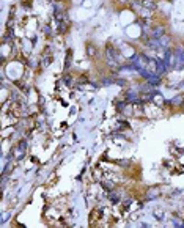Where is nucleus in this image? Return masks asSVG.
Wrapping results in <instances>:
<instances>
[{"label":"nucleus","instance_id":"nucleus-1","mask_svg":"<svg viewBox=\"0 0 184 228\" xmlns=\"http://www.w3.org/2000/svg\"><path fill=\"white\" fill-rule=\"evenodd\" d=\"M167 69H168V65L164 60H156V74L162 75L167 72Z\"/></svg>","mask_w":184,"mask_h":228},{"label":"nucleus","instance_id":"nucleus-2","mask_svg":"<svg viewBox=\"0 0 184 228\" xmlns=\"http://www.w3.org/2000/svg\"><path fill=\"white\" fill-rule=\"evenodd\" d=\"M164 33H165V29L162 27V25H156V27L150 32V36L151 38H160V36H164Z\"/></svg>","mask_w":184,"mask_h":228},{"label":"nucleus","instance_id":"nucleus-3","mask_svg":"<svg viewBox=\"0 0 184 228\" xmlns=\"http://www.w3.org/2000/svg\"><path fill=\"white\" fill-rule=\"evenodd\" d=\"M146 80H148V84L150 85H159L160 84V75L159 74H148V77H146Z\"/></svg>","mask_w":184,"mask_h":228},{"label":"nucleus","instance_id":"nucleus-4","mask_svg":"<svg viewBox=\"0 0 184 228\" xmlns=\"http://www.w3.org/2000/svg\"><path fill=\"white\" fill-rule=\"evenodd\" d=\"M160 195V190L157 189V187H153V189H148V192H146V197L150 198V200H153V198H157Z\"/></svg>","mask_w":184,"mask_h":228},{"label":"nucleus","instance_id":"nucleus-5","mask_svg":"<svg viewBox=\"0 0 184 228\" xmlns=\"http://www.w3.org/2000/svg\"><path fill=\"white\" fill-rule=\"evenodd\" d=\"M159 39V44H160V47H162V49H167L168 46H170V38L168 36H160V38H157Z\"/></svg>","mask_w":184,"mask_h":228},{"label":"nucleus","instance_id":"nucleus-6","mask_svg":"<svg viewBox=\"0 0 184 228\" xmlns=\"http://www.w3.org/2000/svg\"><path fill=\"white\" fill-rule=\"evenodd\" d=\"M142 5L145 8H150V10H154L156 8V3L153 2V0H142Z\"/></svg>","mask_w":184,"mask_h":228},{"label":"nucleus","instance_id":"nucleus-7","mask_svg":"<svg viewBox=\"0 0 184 228\" xmlns=\"http://www.w3.org/2000/svg\"><path fill=\"white\" fill-rule=\"evenodd\" d=\"M182 101H184V96H182V94H179V96H176V98H173V99H172V103H173V104H176V106H179V104H182Z\"/></svg>","mask_w":184,"mask_h":228},{"label":"nucleus","instance_id":"nucleus-8","mask_svg":"<svg viewBox=\"0 0 184 228\" xmlns=\"http://www.w3.org/2000/svg\"><path fill=\"white\" fill-rule=\"evenodd\" d=\"M110 201H113V203H118V201H120L118 194H115L113 190H112V194H110Z\"/></svg>","mask_w":184,"mask_h":228},{"label":"nucleus","instance_id":"nucleus-9","mask_svg":"<svg viewBox=\"0 0 184 228\" xmlns=\"http://www.w3.org/2000/svg\"><path fill=\"white\" fill-rule=\"evenodd\" d=\"M95 54H96V49H95V46L88 44V55H95Z\"/></svg>","mask_w":184,"mask_h":228}]
</instances>
